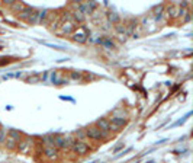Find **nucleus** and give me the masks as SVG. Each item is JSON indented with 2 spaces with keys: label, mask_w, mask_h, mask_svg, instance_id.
Wrapping results in <instances>:
<instances>
[{
  "label": "nucleus",
  "mask_w": 193,
  "mask_h": 163,
  "mask_svg": "<svg viewBox=\"0 0 193 163\" xmlns=\"http://www.w3.org/2000/svg\"><path fill=\"white\" fill-rule=\"evenodd\" d=\"M86 135H87V139L90 140H94V141H99V140H103L106 139L109 135V133H105V131H100L96 125H90L89 128H86Z\"/></svg>",
  "instance_id": "obj_1"
},
{
  "label": "nucleus",
  "mask_w": 193,
  "mask_h": 163,
  "mask_svg": "<svg viewBox=\"0 0 193 163\" xmlns=\"http://www.w3.org/2000/svg\"><path fill=\"white\" fill-rule=\"evenodd\" d=\"M71 37H73V39H74L75 42L83 44L89 38V31H87V28H84V26H77V28L73 31Z\"/></svg>",
  "instance_id": "obj_2"
},
{
  "label": "nucleus",
  "mask_w": 193,
  "mask_h": 163,
  "mask_svg": "<svg viewBox=\"0 0 193 163\" xmlns=\"http://www.w3.org/2000/svg\"><path fill=\"white\" fill-rule=\"evenodd\" d=\"M71 150H73V153L75 154H80V156H84V154H87L90 152V147L89 144L86 143H81V141H75L73 146L70 147Z\"/></svg>",
  "instance_id": "obj_3"
},
{
  "label": "nucleus",
  "mask_w": 193,
  "mask_h": 163,
  "mask_svg": "<svg viewBox=\"0 0 193 163\" xmlns=\"http://www.w3.org/2000/svg\"><path fill=\"white\" fill-rule=\"evenodd\" d=\"M180 10H182V7L179 6V3H173V5H170L169 7H167L165 15L169 16L170 19H176L177 16H180Z\"/></svg>",
  "instance_id": "obj_4"
},
{
  "label": "nucleus",
  "mask_w": 193,
  "mask_h": 163,
  "mask_svg": "<svg viewBox=\"0 0 193 163\" xmlns=\"http://www.w3.org/2000/svg\"><path fill=\"white\" fill-rule=\"evenodd\" d=\"M57 153H58V152H57L55 147H49V146H45V147H44V156L47 159H49V160L55 159Z\"/></svg>",
  "instance_id": "obj_5"
},
{
  "label": "nucleus",
  "mask_w": 193,
  "mask_h": 163,
  "mask_svg": "<svg viewBox=\"0 0 193 163\" xmlns=\"http://www.w3.org/2000/svg\"><path fill=\"white\" fill-rule=\"evenodd\" d=\"M96 127L100 130V131H105V133H109V121L106 118H100V120L96 121Z\"/></svg>",
  "instance_id": "obj_6"
},
{
  "label": "nucleus",
  "mask_w": 193,
  "mask_h": 163,
  "mask_svg": "<svg viewBox=\"0 0 193 163\" xmlns=\"http://www.w3.org/2000/svg\"><path fill=\"white\" fill-rule=\"evenodd\" d=\"M32 12H33V10L31 9V7H28V6H25V7H24V10H22V12L19 13V18H20V19H26V20H28V18L31 16V15H32Z\"/></svg>",
  "instance_id": "obj_7"
},
{
  "label": "nucleus",
  "mask_w": 193,
  "mask_h": 163,
  "mask_svg": "<svg viewBox=\"0 0 193 163\" xmlns=\"http://www.w3.org/2000/svg\"><path fill=\"white\" fill-rule=\"evenodd\" d=\"M75 141H81V143H84V140L87 139V135H86V131L84 130H77L75 131Z\"/></svg>",
  "instance_id": "obj_8"
},
{
  "label": "nucleus",
  "mask_w": 193,
  "mask_h": 163,
  "mask_svg": "<svg viewBox=\"0 0 193 163\" xmlns=\"http://www.w3.org/2000/svg\"><path fill=\"white\" fill-rule=\"evenodd\" d=\"M28 22H29L31 25H35V24H38V22H39V16H38V12H35V10H33L32 15H31V16L28 18Z\"/></svg>",
  "instance_id": "obj_9"
},
{
  "label": "nucleus",
  "mask_w": 193,
  "mask_h": 163,
  "mask_svg": "<svg viewBox=\"0 0 193 163\" xmlns=\"http://www.w3.org/2000/svg\"><path fill=\"white\" fill-rule=\"evenodd\" d=\"M108 19H109V22H112V24H118V22H119V16H118V13H115V12H109V13H108Z\"/></svg>",
  "instance_id": "obj_10"
},
{
  "label": "nucleus",
  "mask_w": 193,
  "mask_h": 163,
  "mask_svg": "<svg viewBox=\"0 0 193 163\" xmlns=\"http://www.w3.org/2000/svg\"><path fill=\"white\" fill-rule=\"evenodd\" d=\"M154 12H156V13H154V18L158 20L161 16H163V12H164V6H158V7H156V9H154Z\"/></svg>",
  "instance_id": "obj_11"
},
{
  "label": "nucleus",
  "mask_w": 193,
  "mask_h": 163,
  "mask_svg": "<svg viewBox=\"0 0 193 163\" xmlns=\"http://www.w3.org/2000/svg\"><path fill=\"white\" fill-rule=\"evenodd\" d=\"M12 7V10H15V12H18V15L24 10V7H25V5H22V3H13V5L10 6Z\"/></svg>",
  "instance_id": "obj_12"
},
{
  "label": "nucleus",
  "mask_w": 193,
  "mask_h": 163,
  "mask_svg": "<svg viewBox=\"0 0 193 163\" xmlns=\"http://www.w3.org/2000/svg\"><path fill=\"white\" fill-rule=\"evenodd\" d=\"M42 140H44V143H45V146L54 147V137H51V135H45Z\"/></svg>",
  "instance_id": "obj_13"
},
{
  "label": "nucleus",
  "mask_w": 193,
  "mask_h": 163,
  "mask_svg": "<svg viewBox=\"0 0 193 163\" xmlns=\"http://www.w3.org/2000/svg\"><path fill=\"white\" fill-rule=\"evenodd\" d=\"M31 143V140H24V141H19V150L20 152H24V150H26V147H28V144Z\"/></svg>",
  "instance_id": "obj_14"
},
{
  "label": "nucleus",
  "mask_w": 193,
  "mask_h": 163,
  "mask_svg": "<svg viewBox=\"0 0 193 163\" xmlns=\"http://www.w3.org/2000/svg\"><path fill=\"white\" fill-rule=\"evenodd\" d=\"M9 137L10 139H16L19 141V139H20V133H18V131H15V130H10L9 131Z\"/></svg>",
  "instance_id": "obj_15"
},
{
  "label": "nucleus",
  "mask_w": 193,
  "mask_h": 163,
  "mask_svg": "<svg viewBox=\"0 0 193 163\" xmlns=\"http://www.w3.org/2000/svg\"><path fill=\"white\" fill-rule=\"evenodd\" d=\"M6 146L9 147V149H13L15 146H16V140L10 139V137H7V140H6Z\"/></svg>",
  "instance_id": "obj_16"
},
{
  "label": "nucleus",
  "mask_w": 193,
  "mask_h": 163,
  "mask_svg": "<svg viewBox=\"0 0 193 163\" xmlns=\"http://www.w3.org/2000/svg\"><path fill=\"white\" fill-rule=\"evenodd\" d=\"M81 74L80 73H71V79H80Z\"/></svg>",
  "instance_id": "obj_17"
}]
</instances>
